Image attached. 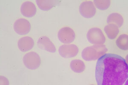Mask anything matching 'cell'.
I'll list each match as a JSON object with an SVG mask.
<instances>
[{
    "label": "cell",
    "mask_w": 128,
    "mask_h": 85,
    "mask_svg": "<svg viewBox=\"0 0 128 85\" xmlns=\"http://www.w3.org/2000/svg\"><path fill=\"white\" fill-rule=\"evenodd\" d=\"M98 85H124L128 79V66L119 55L107 53L98 60L95 69Z\"/></svg>",
    "instance_id": "cell-1"
},
{
    "label": "cell",
    "mask_w": 128,
    "mask_h": 85,
    "mask_svg": "<svg viewBox=\"0 0 128 85\" xmlns=\"http://www.w3.org/2000/svg\"><path fill=\"white\" fill-rule=\"evenodd\" d=\"M108 49L104 45H93L85 48L82 52L84 61H95L105 55Z\"/></svg>",
    "instance_id": "cell-2"
},
{
    "label": "cell",
    "mask_w": 128,
    "mask_h": 85,
    "mask_svg": "<svg viewBox=\"0 0 128 85\" xmlns=\"http://www.w3.org/2000/svg\"><path fill=\"white\" fill-rule=\"evenodd\" d=\"M89 42L95 45H104L106 38L102 30L99 28L94 27L90 29L87 34Z\"/></svg>",
    "instance_id": "cell-3"
},
{
    "label": "cell",
    "mask_w": 128,
    "mask_h": 85,
    "mask_svg": "<svg viewBox=\"0 0 128 85\" xmlns=\"http://www.w3.org/2000/svg\"><path fill=\"white\" fill-rule=\"evenodd\" d=\"M25 66L30 70H35L38 69L41 65V60L38 54L31 52L26 54L23 59Z\"/></svg>",
    "instance_id": "cell-4"
},
{
    "label": "cell",
    "mask_w": 128,
    "mask_h": 85,
    "mask_svg": "<svg viewBox=\"0 0 128 85\" xmlns=\"http://www.w3.org/2000/svg\"><path fill=\"white\" fill-rule=\"evenodd\" d=\"M58 38L62 43L69 44L74 42L76 38V35L71 28L65 26L58 31Z\"/></svg>",
    "instance_id": "cell-5"
},
{
    "label": "cell",
    "mask_w": 128,
    "mask_h": 85,
    "mask_svg": "<svg viewBox=\"0 0 128 85\" xmlns=\"http://www.w3.org/2000/svg\"><path fill=\"white\" fill-rule=\"evenodd\" d=\"M79 10L82 16L86 18L93 17L96 12V7L93 2L91 1H86L82 3Z\"/></svg>",
    "instance_id": "cell-6"
},
{
    "label": "cell",
    "mask_w": 128,
    "mask_h": 85,
    "mask_svg": "<svg viewBox=\"0 0 128 85\" xmlns=\"http://www.w3.org/2000/svg\"><path fill=\"white\" fill-rule=\"evenodd\" d=\"M79 51V48L77 46L73 44L63 45L58 49V52L60 56L66 58L76 56Z\"/></svg>",
    "instance_id": "cell-7"
},
{
    "label": "cell",
    "mask_w": 128,
    "mask_h": 85,
    "mask_svg": "<svg viewBox=\"0 0 128 85\" xmlns=\"http://www.w3.org/2000/svg\"><path fill=\"white\" fill-rule=\"evenodd\" d=\"M13 27L18 34L20 35H26L30 31V23L26 19L20 18L15 22Z\"/></svg>",
    "instance_id": "cell-8"
},
{
    "label": "cell",
    "mask_w": 128,
    "mask_h": 85,
    "mask_svg": "<svg viewBox=\"0 0 128 85\" xmlns=\"http://www.w3.org/2000/svg\"><path fill=\"white\" fill-rule=\"evenodd\" d=\"M37 45L40 49L47 51L48 52L54 53L56 52L55 45L47 36H42L38 39Z\"/></svg>",
    "instance_id": "cell-9"
},
{
    "label": "cell",
    "mask_w": 128,
    "mask_h": 85,
    "mask_svg": "<svg viewBox=\"0 0 128 85\" xmlns=\"http://www.w3.org/2000/svg\"><path fill=\"white\" fill-rule=\"evenodd\" d=\"M20 12L22 15L27 17H31L36 14V7L34 3L31 1H25L20 7Z\"/></svg>",
    "instance_id": "cell-10"
},
{
    "label": "cell",
    "mask_w": 128,
    "mask_h": 85,
    "mask_svg": "<svg viewBox=\"0 0 128 85\" xmlns=\"http://www.w3.org/2000/svg\"><path fill=\"white\" fill-rule=\"evenodd\" d=\"M34 39L29 36H25L20 38L18 42V48L22 52H26L30 50L34 47Z\"/></svg>",
    "instance_id": "cell-11"
},
{
    "label": "cell",
    "mask_w": 128,
    "mask_h": 85,
    "mask_svg": "<svg viewBox=\"0 0 128 85\" xmlns=\"http://www.w3.org/2000/svg\"><path fill=\"white\" fill-rule=\"evenodd\" d=\"M104 31L108 38L114 40L117 37L119 33V29L116 25L110 23L105 26Z\"/></svg>",
    "instance_id": "cell-12"
},
{
    "label": "cell",
    "mask_w": 128,
    "mask_h": 85,
    "mask_svg": "<svg viewBox=\"0 0 128 85\" xmlns=\"http://www.w3.org/2000/svg\"><path fill=\"white\" fill-rule=\"evenodd\" d=\"M61 1L59 0H36L37 4L40 9L43 11H48L56 6Z\"/></svg>",
    "instance_id": "cell-13"
},
{
    "label": "cell",
    "mask_w": 128,
    "mask_h": 85,
    "mask_svg": "<svg viewBox=\"0 0 128 85\" xmlns=\"http://www.w3.org/2000/svg\"><path fill=\"white\" fill-rule=\"evenodd\" d=\"M107 23H112L120 27L124 24V19L122 16L118 13H112L109 14L107 17Z\"/></svg>",
    "instance_id": "cell-14"
},
{
    "label": "cell",
    "mask_w": 128,
    "mask_h": 85,
    "mask_svg": "<svg viewBox=\"0 0 128 85\" xmlns=\"http://www.w3.org/2000/svg\"><path fill=\"white\" fill-rule=\"evenodd\" d=\"M70 67L72 70L75 73H80L84 71L86 66L84 62L80 60H74L70 64Z\"/></svg>",
    "instance_id": "cell-15"
},
{
    "label": "cell",
    "mask_w": 128,
    "mask_h": 85,
    "mask_svg": "<svg viewBox=\"0 0 128 85\" xmlns=\"http://www.w3.org/2000/svg\"><path fill=\"white\" fill-rule=\"evenodd\" d=\"M116 44L119 49L128 50V35L123 34L120 35L116 41Z\"/></svg>",
    "instance_id": "cell-16"
},
{
    "label": "cell",
    "mask_w": 128,
    "mask_h": 85,
    "mask_svg": "<svg viewBox=\"0 0 128 85\" xmlns=\"http://www.w3.org/2000/svg\"><path fill=\"white\" fill-rule=\"evenodd\" d=\"M111 2L110 0H94L95 6L100 10H105L110 7Z\"/></svg>",
    "instance_id": "cell-17"
},
{
    "label": "cell",
    "mask_w": 128,
    "mask_h": 85,
    "mask_svg": "<svg viewBox=\"0 0 128 85\" xmlns=\"http://www.w3.org/2000/svg\"><path fill=\"white\" fill-rule=\"evenodd\" d=\"M0 85H9V81L8 80L6 77L0 76Z\"/></svg>",
    "instance_id": "cell-18"
},
{
    "label": "cell",
    "mask_w": 128,
    "mask_h": 85,
    "mask_svg": "<svg viewBox=\"0 0 128 85\" xmlns=\"http://www.w3.org/2000/svg\"><path fill=\"white\" fill-rule=\"evenodd\" d=\"M125 60L126 61V62L127 64V65H128V54L127 55L126 57Z\"/></svg>",
    "instance_id": "cell-19"
},
{
    "label": "cell",
    "mask_w": 128,
    "mask_h": 85,
    "mask_svg": "<svg viewBox=\"0 0 128 85\" xmlns=\"http://www.w3.org/2000/svg\"><path fill=\"white\" fill-rule=\"evenodd\" d=\"M124 85H128V79H127V80L126 81V82L125 84H124Z\"/></svg>",
    "instance_id": "cell-20"
},
{
    "label": "cell",
    "mask_w": 128,
    "mask_h": 85,
    "mask_svg": "<svg viewBox=\"0 0 128 85\" xmlns=\"http://www.w3.org/2000/svg\"></svg>",
    "instance_id": "cell-21"
}]
</instances>
